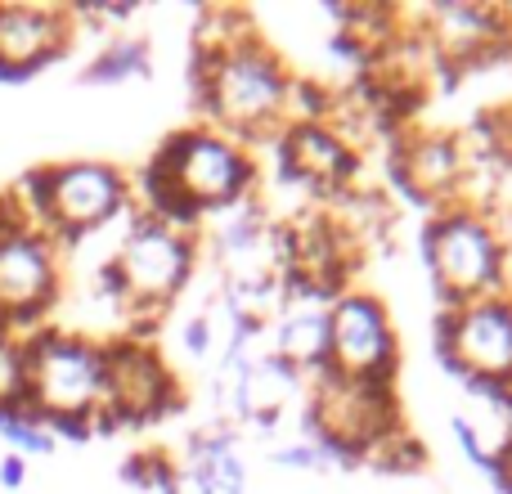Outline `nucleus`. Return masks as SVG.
Wrapping results in <instances>:
<instances>
[{"mask_svg": "<svg viewBox=\"0 0 512 494\" xmlns=\"http://www.w3.org/2000/svg\"><path fill=\"white\" fill-rule=\"evenodd\" d=\"M450 427H454V436H459V450H463V459H468L472 468H481V472H486V463H490V445L481 441V432H477V427H472L463 414H454V418H450Z\"/></svg>", "mask_w": 512, "mask_h": 494, "instance_id": "obj_21", "label": "nucleus"}, {"mask_svg": "<svg viewBox=\"0 0 512 494\" xmlns=\"http://www.w3.org/2000/svg\"><path fill=\"white\" fill-rule=\"evenodd\" d=\"M0 441L9 445V454H23V459H32V454H54V445H59L50 436L45 414L36 405H23V409L0 414Z\"/></svg>", "mask_w": 512, "mask_h": 494, "instance_id": "obj_18", "label": "nucleus"}, {"mask_svg": "<svg viewBox=\"0 0 512 494\" xmlns=\"http://www.w3.org/2000/svg\"><path fill=\"white\" fill-rule=\"evenodd\" d=\"M486 477L499 494H512V436H499V445L490 450V463H486Z\"/></svg>", "mask_w": 512, "mask_h": 494, "instance_id": "obj_23", "label": "nucleus"}, {"mask_svg": "<svg viewBox=\"0 0 512 494\" xmlns=\"http://www.w3.org/2000/svg\"><path fill=\"white\" fill-rule=\"evenodd\" d=\"M32 405V387H27V346L23 337L0 333V414Z\"/></svg>", "mask_w": 512, "mask_h": 494, "instance_id": "obj_19", "label": "nucleus"}, {"mask_svg": "<svg viewBox=\"0 0 512 494\" xmlns=\"http://www.w3.org/2000/svg\"><path fill=\"white\" fill-rule=\"evenodd\" d=\"M274 158L283 185L310 194H346L364 167V153H355L328 122H283V131L274 135Z\"/></svg>", "mask_w": 512, "mask_h": 494, "instance_id": "obj_12", "label": "nucleus"}, {"mask_svg": "<svg viewBox=\"0 0 512 494\" xmlns=\"http://www.w3.org/2000/svg\"><path fill=\"white\" fill-rule=\"evenodd\" d=\"M387 176L405 203L423 207V212H441L450 203H463L468 149L450 131H400L391 144Z\"/></svg>", "mask_w": 512, "mask_h": 494, "instance_id": "obj_11", "label": "nucleus"}, {"mask_svg": "<svg viewBox=\"0 0 512 494\" xmlns=\"http://www.w3.org/2000/svg\"><path fill=\"white\" fill-rule=\"evenodd\" d=\"M337 108V95L319 77H292L288 86V122H328Z\"/></svg>", "mask_w": 512, "mask_h": 494, "instance_id": "obj_20", "label": "nucleus"}, {"mask_svg": "<svg viewBox=\"0 0 512 494\" xmlns=\"http://www.w3.org/2000/svg\"><path fill=\"white\" fill-rule=\"evenodd\" d=\"M59 292L63 256L41 225L0 239V333L32 337L36 328H45V315L54 310Z\"/></svg>", "mask_w": 512, "mask_h": 494, "instance_id": "obj_10", "label": "nucleus"}, {"mask_svg": "<svg viewBox=\"0 0 512 494\" xmlns=\"http://www.w3.org/2000/svg\"><path fill=\"white\" fill-rule=\"evenodd\" d=\"M274 463H279V468H297V472H319V477H324V459H319L315 454V445L310 441H297V445H279V450L270 454Z\"/></svg>", "mask_w": 512, "mask_h": 494, "instance_id": "obj_22", "label": "nucleus"}, {"mask_svg": "<svg viewBox=\"0 0 512 494\" xmlns=\"http://www.w3.org/2000/svg\"><path fill=\"white\" fill-rule=\"evenodd\" d=\"M27 346V387H32V405L45 418L81 414L95 418L104 405V382H108V346L104 337L77 333V328H36L23 337Z\"/></svg>", "mask_w": 512, "mask_h": 494, "instance_id": "obj_5", "label": "nucleus"}, {"mask_svg": "<svg viewBox=\"0 0 512 494\" xmlns=\"http://www.w3.org/2000/svg\"><path fill=\"white\" fill-rule=\"evenodd\" d=\"M153 72V45L144 36H113L104 50L81 68V86H122V81H144Z\"/></svg>", "mask_w": 512, "mask_h": 494, "instance_id": "obj_16", "label": "nucleus"}, {"mask_svg": "<svg viewBox=\"0 0 512 494\" xmlns=\"http://www.w3.org/2000/svg\"><path fill=\"white\" fill-rule=\"evenodd\" d=\"M108 382L104 405L95 409V436L117 427H149L185 409V387L158 355V346L144 342V333L108 337Z\"/></svg>", "mask_w": 512, "mask_h": 494, "instance_id": "obj_8", "label": "nucleus"}, {"mask_svg": "<svg viewBox=\"0 0 512 494\" xmlns=\"http://www.w3.org/2000/svg\"><path fill=\"white\" fill-rule=\"evenodd\" d=\"M427 463H432L427 445L405 427V432L387 436V441H382L378 450L369 454V463H364V468H373L378 477H423Z\"/></svg>", "mask_w": 512, "mask_h": 494, "instance_id": "obj_17", "label": "nucleus"}, {"mask_svg": "<svg viewBox=\"0 0 512 494\" xmlns=\"http://www.w3.org/2000/svg\"><path fill=\"white\" fill-rule=\"evenodd\" d=\"M418 247L432 274L436 310H459L490 292H508V239L486 207L450 203L432 212Z\"/></svg>", "mask_w": 512, "mask_h": 494, "instance_id": "obj_2", "label": "nucleus"}, {"mask_svg": "<svg viewBox=\"0 0 512 494\" xmlns=\"http://www.w3.org/2000/svg\"><path fill=\"white\" fill-rule=\"evenodd\" d=\"M328 369L351 382H382L396 387L400 378V333L387 301L378 292L346 288L328 306Z\"/></svg>", "mask_w": 512, "mask_h": 494, "instance_id": "obj_9", "label": "nucleus"}, {"mask_svg": "<svg viewBox=\"0 0 512 494\" xmlns=\"http://www.w3.org/2000/svg\"><path fill=\"white\" fill-rule=\"evenodd\" d=\"M0 486H5V490H23L27 486V459H23V454H9L5 450V459H0Z\"/></svg>", "mask_w": 512, "mask_h": 494, "instance_id": "obj_25", "label": "nucleus"}, {"mask_svg": "<svg viewBox=\"0 0 512 494\" xmlns=\"http://www.w3.org/2000/svg\"><path fill=\"white\" fill-rule=\"evenodd\" d=\"M27 216L50 234L54 243H77L86 234L104 230L108 221L131 212V176L117 162L104 158H68L41 162L23 171L14 185Z\"/></svg>", "mask_w": 512, "mask_h": 494, "instance_id": "obj_3", "label": "nucleus"}, {"mask_svg": "<svg viewBox=\"0 0 512 494\" xmlns=\"http://www.w3.org/2000/svg\"><path fill=\"white\" fill-rule=\"evenodd\" d=\"M270 351L297 364L306 378L328 369V306H288L270 319Z\"/></svg>", "mask_w": 512, "mask_h": 494, "instance_id": "obj_15", "label": "nucleus"}, {"mask_svg": "<svg viewBox=\"0 0 512 494\" xmlns=\"http://www.w3.org/2000/svg\"><path fill=\"white\" fill-rule=\"evenodd\" d=\"M108 265H113L117 288L126 297V315L149 319L162 306H171L185 292V283L194 279L198 239L153 221V216H144L135 207V221L126 225L122 243L108 256Z\"/></svg>", "mask_w": 512, "mask_h": 494, "instance_id": "obj_7", "label": "nucleus"}, {"mask_svg": "<svg viewBox=\"0 0 512 494\" xmlns=\"http://www.w3.org/2000/svg\"><path fill=\"white\" fill-rule=\"evenodd\" d=\"M77 18L63 5H5L0 0V86H23L59 63L72 45Z\"/></svg>", "mask_w": 512, "mask_h": 494, "instance_id": "obj_14", "label": "nucleus"}, {"mask_svg": "<svg viewBox=\"0 0 512 494\" xmlns=\"http://www.w3.org/2000/svg\"><path fill=\"white\" fill-rule=\"evenodd\" d=\"M288 86V63L270 41H261V32H252L216 50L212 72L194 90V104L207 126L234 135L239 144L274 140L288 122Z\"/></svg>", "mask_w": 512, "mask_h": 494, "instance_id": "obj_1", "label": "nucleus"}, {"mask_svg": "<svg viewBox=\"0 0 512 494\" xmlns=\"http://www.w3.org/2000/svg\"><path fill=\"white\" fill-rule=\"evenodd\" d=\"M450 378H490L512 387V288L454 310V346L441 364Z\"/></svg>", "mask_w": 512, "mask_h": 494, "instance_id": "obj_13", "label": "nucleus"}, {"mask_svg": "<svg viewBox=\"0 0 512 494\" xmlns=\"http://www.w3.org/2000/svg\"><path fill=\"white\" fill-rule=\"evenodd\" d=\"M153 162L171 171L203 216L230 212L256 194V153L216 126H180L153 149Z\"/></svg>", "mask_w": 512, "mask_h": 494, "instance_id": "obj_4", "label": "nucleus"}, {"mask_svg": "<svg viewBox=\"0 0 512 494\" xmlns=\"http://www.w3.org/2000/svg\"><path fill=\"white\" fill-rule=\"evenodd\" d=\"M180 342H185L189 360H207V351H212V319H207V315L185 319V333H180Z\"/></svg>", "mask_w": 512, "mask_h": 494, "instance_id": "obj_24", "label": "nucleus"}, {"mask_svg": "<svg viewBox=\"0 0 512 494\" xmlns=\"http://www.w3.org/2000/svg\"><path fill=\"white\" fill-rule=\"evenodd\" d=\"M301 432L306 441H333L360 463L378 450L387 436L405 432V414H400L396 387L382 382H351L337 378L333 369L315 373L306 391V409H301Z\"/></svg>", "mask_w": 512, "mask_h": 494, "instance_id": "obj_6", "label": "nucleus"}]
</instances>
